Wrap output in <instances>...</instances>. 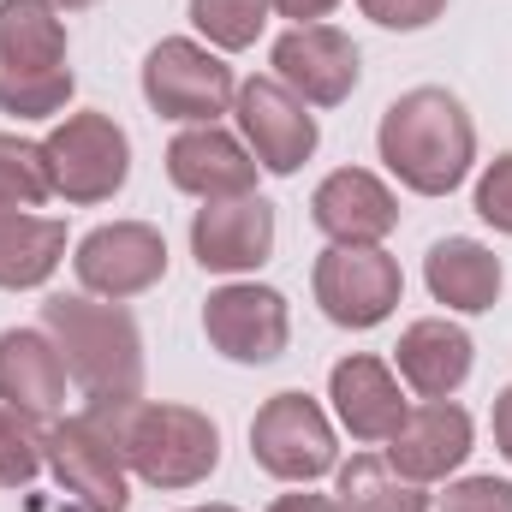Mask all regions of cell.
<instances>
[{"label": "cell", "mask_w": 512, "mask_h": 512, "mask_svg": "<svg viewBox=\"0 0 512 512\" xmlns=\"http://www.w3.org/2000/svg\"><path fill=\"white\" fill-rule=\"evenodd\" d=\"M376 155L411 197H453L477 167V120L453 90L417 84L382 108Z\"/></svg>", "instance_id": "6da1fadb"}, {"label": "cell", "mask_w": 512, "mask_h": 512, "mask_svg": "<svg viewBox=\"0 0 512 512\" xmlns=\"http://www.w3.org/2000/svg\"><path fill=\"white\" fill-rule=\"evenodd\" d=\"M84 405L108 423L114 447L126 453L131 477L149 483V489L179 495V489L209 483L215 465H221V423L209 411H197V405L143 399V393L137 399H84Z\"/></svg>", "instance_id": "7a4b0ae2"}, {"label": "cell", "mask_w": 512, "mask_h": 512, "mask_svg": "<svg viewBox=\"0 0 512 512\" xmlns=\"http://www.w3.org/2000/svg\"><path fill=\"white\" fill-rule=\"evenodd\" d=\"M42 328L66 358V376L84 399H137L143 393V334L126 304L90 292H54Z\"/></svg>", "instance_id": "3957f363"}, {"label": "cell", "mask_w": 512, "mask_h": 512, "mask_svg": "<svg viewBox=\"0 0 512 512\" xmlns=\"http://www.w3.org/2000/svg\"><path fill=\"white\" fill-rule=\"evenodd\" d=\"M251 459L274 483H292V489H310V483L334 477L340 471L334 411L304 387H286V393L262 399L251 417Z\"/></svg>", "instance_id": "277c9868"}, {"label": "cell", "mask_w": 512, "mask_h": 512, "mask_svg": "<svg viewBox=\"0 0 512 512\" xmlns=\"http://www.w3.org/2000/svg\"><path fill=\"white\" fill-rule=\"evenodd\" d=\"M233 96L239 78L227 54H215L197 36H161L143 54V102L173 126H215L221 114H233Z\"/></svg>", "instance_id": "5b68a950"}, {"label": "cell", "mask_w": 512, "mask_h": 512, "mask_svg": "<svg viewBox=\"0 0 512 512\" xmlns=\"http://www.w3.org/2000/svg\"><path fill=\"white\" fill-rule=\"evenodd\" d=\"M48 149V173H54V197L78 203V209H96V203H114L131 179V137L114 114L102 108H78V114H60L54 131L42 137Z\"/></svg>", "instance_id": "8992f818"}, {"label": "cell", "mask_w": 512, "mask_h": 512, "mask_svg": "<svg viewBox=\"0 0 512 512\" xmlns=\"http://www.w3.org/2000/svg\"><path fill=\"white\" fill-rule=\"evenodd\" d=\"M42 453H48V477L84 512H126L131 507V465H126V453L114 447L108 423L90 405L54 417L42 429Z\"/></svg>", "instance_id": "52a82bcc"}, {"label": "cell", "mask_w": 512, "mask_h": 512, "mask_svg": "<svg viewBox=\"0 0 512 512\" xmlns=\"http://www.w3.org/2000/svg\"><path fill=\"white\" fill-rule=\"evenodd\" d=\"M310 292L334 328L370 334L399 310L405 274H399V256H387V245H328L310 268Z\"/></svg>", "instance_id": "ba28073f"}, {"label": "cell", "mask_w": 512, "mask_h": 512, "mask_svg": "<svg viewBox=\"0 0 512 512\" xmlns=\"http://www.w3.org/2000/svg\"><path fill=\"white\" fill-rule=\"evenodd\" d=\"M233 120H239V137L256 155L262 173L274 179H292L316 143H322V126H316V108L298 102L274 72H256V78H239V96H233Z\"/></svg>", "instance_id": "9c48e42d"}, {"label": "cell", "mask_w": 512, "mask_h": 512, "mask_svg": "<svg viewBox=\"0 0 512 512\" xmlns=\"http://www.w3.org/2000/svg\"><path fill=\"white\" fill-rule=\"evenodd\" d=\"M203 334L227 364L262 370L292 346V304L262 280H227L203 298Z\"/></svg>", "instance_id": "30bf717a"}, {"label": "cell", "mask_w": 512, "mask_h": 512, "mask_svg": "<svg viewBox=\"0 0 512 512\" xmlns=\"http://www.w3.org/2000/svg\"><path fill=\"white\" fill-rule=\"evenodd\" d=\"M72 274H78V292H90V298H108V304L143 298L149 286L167 280V239L149 221L90 227L72 245Z\"/></svg>", "instance_id": "8fae6325"}, {"label": "cell", "mask_w": 512, "mask_h": 512, "mask_svg": "<svg viewBox=\"0 0 512 512\" xmlns=\"http://www.w3.org/2000/svg\"><path fill=\"white\" fill-rule=\"evenodd\" d=\"M268 66L310 108L352 102V90L364 78V54H358V42L340 24H292V30H280L274 48H268Z\"/></svg>", "instance_id": "7c38bea8"}, {"label": "cell", "mask_w": 512, "mask_h": 512, "mask_svg": "<svg viewBox=\"0 0 512 512\" xmlns=\"http://www.w3.org/2000/svg\"><path fill=\"white\" fill-rule=\"evenodd\" d=\"M471 447H477V423H471V411H465L459 399H417V405L405 411V423L382 441L387 465H393L399 477L423 483V489L447 483V477L471 459Z\"/></svg>", "instance_id": "4fadbf2b"}, {"label": "cell", "mask_w": 512, "mask_h": 512, "mask_svg": "<svg viewBox=\"0 0 512 512\" xmlns=\"http://www.w3.org/2000/svg\"><path fill=\"white\" fill-rule=\"evenodd\" d=\"M274 203L268 197H215L191 215V256L203 274H227V280H245L256 274L268 256H274Z\"/></svg>", "instance_id": "5bb4252c"}, {"label": "cell", "mask_w": 512, "mask_h": 512, "mask_svg": "<svg viewBox=\"0 0 512 512\" xmlns=\"http://www.w3.org/2000/svg\"><path fill=\"white\" fill-rule=\"evenodd\" d=\"M173 191L197 197V203H215V197H245L256 191V155L245 149L239 131H227L221 120L215 126H179L167 137V155H161Z\"/></svg>", "instance_id": "9a60e30c"}, {"label": "cell", "mask_w": 512, "mask_h": 512, "mask_svg": "<svg viewBox=\"0 0 512 512\" xmlns=\"http://www.w3.org/2000/svg\"><path fill=\"white\" fill-rule=\"evenodd\" d=\"M310 227L328 245H387L399 227V191L370 167H334L310 191Z\"/></svg>", "instance_id": "2e32d148"}, {"label": "cell", "mask_w": 512, "mask_h": 512, "mask_svg": "<svg viewBox=\"0 0 512 512\" xmlns=\"http://www.w3.org/2000/svg\"><path fill=\"white\" fill-rule=\"evenodd\" d=\"M328 405H334V423L352 441H364V447H382L387 435L405 423V411H411L405 382L376 352H352V358H340L328 370Z\"/></svg>", "instance_id": "e0dca14e"}, {"label": "cell", "mask_w": 512, "mask_h": 512, "mask_svg": "<svg viewBox=\"0 0 512 512\" xmlns=\"http://www.w3.org/2000/svg\"><path fill=\"white\" fill-rule=\"evenodd\" d=\"M66 358L48 340V328H6L0 334V405L24 411L36 423L66 417Z\"/></svg>", "instance_id": "ac0fdd59"}, {"label": "cell", "mask_w": 512, "mask_h": 512, "mask_svg": "<svg viewBox=\"0 0 512 512\" xmlns=\"http://www.w3.org/2000/svg\"><path fill=\"white\" fill-rule=\"evenodd\" d=\"M471 364H477V346H471V334L459 322L417 316L411 328H399L393 376L405 382V393H417V399H453L459 387L471 382Z\"/></svg>", "instance_id": "d6986e66"}, {"label": "cell", "mask_w": 512, "mask_h": 512, "mask_svg": "<svg viewBox=\"0 0 512 512\" xmlns=\"http://www.w3.org/2000/svg\"><path fill=\"white\" fill-rule=\"evenodd\" d=\"M423 286L435 304H447L453 316H483L501 304V286H507V268L501 256L489 251L483 239H465V233H447L435 239L423 256Z\"/></svg>", "instance_id": "ffe728a7"}, {"label": "cell", "mask_w": 512, "mask_h": 512, "mask_svg": "<svg viewBox=\"0 0 512 512\" xmlns=\"http://www.w3.org/2000/svg\"><path fill=\"white\" fill-rule=\"evenodd\" d=\"M60 262H66V221L36 209L0 215V292H36L60 274Z\"/></svg>", "instance_id": "44dd1931"}, {"label": "cell", "mask_w": 512, "mask_h": 512, "mask_svg": "<svg viewBox=\"0 0 512 512\" xmlns=\"http://www.w3.org/2000/svg\"><path fill=\"white\" fill-rule=\"evenodd\" d=\"M66 54H72V36L48 0H0V66L48 72V66H66Z\"/></svg>", "instance_id": "7402d4cb"}, {"label": "cell", "mask_w": 512, "mask_h": 512, "mask_svg": "<svg viewBox=\"0 0 512 512\" xmlns=\"http://www.w3.org/2000/svg\"><path fill=\"white\" fill-rule=\"evenodd\" d=\"M334 501H340V512H429L435 507L423 483H411V477H399L387 465V453H352V459H340Z\"/></svg>", "instance_id": "603a6c76"}, {"label": "cell", "mask_w": 512, "mask_h": 512, "mask_svg": "<svg viewBox=\"0 0 512 512\" xmlns=\"http://www.w3.org/2000/svg\"><path fill=\"white\" fill-rule=\"evenodd\" d=\"M268 18H274L268 0H191V30L215 54H245V48H256V36L268 30Z\"/></svg>", "instance_id": "cb8c5ba5"}, {"label": "cell", "mask_w": 512, "mask_h": 512, "mask_svg": "<svg viewBox=\"0 0 512 512\" xmlns=\"http://www.w3.org/2000/svg\"><path fill=\"white\" fill-rule=\"evenodd\" d=\"M48 197H54L48 149L36 137L0 131V209H42Z\"/></svg>", "instance_id": "d4e9b609"}, {"label": "cell", "mask_w": 512, "mask_h": 512, "mask_svg": "<svg viewBox=\"0 0 512 512\" xmlns=\"http://www.w3.org/2000/svg\"><path fill=\"white\" fill-rule=\"evenodd\" d=\"M72 90H78L72 66H48V72L0 66V114H12V120H60Z\"/></svg>", "instance_id": "484cf974"}, {"label": "cell", "mask_w": 512, "mask_h": 512, "mask_svg": "<svg viewBox=\"0 0 512 512\" xmlns=\"http://www.w3.org/2000/svg\"><path fill=\"white\" fill-rule=\"evenodd\" d=\"M42 429H48V423H36V417L0 405V489H30V483L48 471Z\"/></svg>", "instance_id": "4316f807"}, {"label": "cell", "mask_w": 512, "mask_h": 512, "mask_svg": "<svg viewBox=\"0 0 512 512\" xmlns=\"http://www.w3.org/2000/svg\"><path fill=\"white\" fill-rule=\"evenodd\" d=\"M471 209H477V221H483V227H495V233H507V239H512V149H507V155H495V161L477 173Z\"/></svg>", "instance_id": "83f0119b"}, {"label": "cell", "mask_w": 512, "mask_h": 512, "mask_svg": "<svg viewBox=\"0 0 512 512\" xmlns=\"http://www.w3.org/2000/svg\"><path fill=\"white\" fill-rule=\"evenodd\" d=\"M441 512H512V483L507 477H453L447 495H441Z\"/></svg>", "instance_id": "f1b7e54d"}, {"label": "cell", "mask_w": 512, "mask_h": 512, "mask_svg": "<svg viewBox=\"0 0 512 512\" xmlns=\"http://www.w3.org/2000/svg\"><path fill=\"white\" fill-rule=\"evenodd\" d=\"M358 12L382 30H429L447 12V0H358Z\"/></svg>", "instance_id": "f546056e"}, {"label": "cell", "mask_w": 512, "mask_h": 512, "mask_svg": "<svg viewBox=\"0 0 512 512\" xmlns=\"http://www.w3.org/2000/svg\"><path fill=\"white\" fill-rule=\"evenodd\" d=\"M280 18H292V24H328L334 12H340V0H268Z\"/></svg>", "instance_id": "4dcf8cb0"}, {"label": "cell", "mask_w": 512, "mask_h": 512, "mask_svg": "<svg viewBox=\"0 0 512 512\" xmlns=\"http://www.w3.org/2000/svg\"><path fill=\"white\" fill-rule=\"evenodd\" d=\"M268 512H340L334 495H316V489H292V495H274Z\"/></svg>", "instance_id": "1f68e13d"}, {"label": "cell", "mask_w": 512, "mask_h": 512, "mask_svg": "<svg viewBox=\"0 0 512 512\" xmlns=\"http://www.w3.org/2000/svg\"><path fill=\"white\" fill-rule=\"evenodd\" d=\"M489 423H495V447H501V459L512 465V382L495 393V417H489Z\"/></svg>", "instance_id": "d6a6232c"}, {"label": "cell", "mask_w": 512, "mask_h": 512, "mask_svg": "<svg viewBox=\"0 0 512 512\" xmlns=\"http://www.w3.org/2000/svg\"><path fill=\"white\" fill-rule=\"evenodd\" d=\"M48 6H54V12H60V18H66V12H90V6H96V0H48Z\"/></svg>", "instance_id": "836d02e7"}, {"label": "cell", "mask_w": 512, "mask_h": 512, "mask_svg": "<svg viewBox=\"0 0 512 512\" xmlns=\"http://www.w3.org/2000/svg\"><path fill=\"white\" fill-rule=\"evenodd\" d=\"M185 512H239V507H227V501H209V507H185Z\"/></svg>", "instance_id": "e575fe53"}, {"label": "cell", "mask_w": 512, "mask_h": 512, "mask_svg": "<svg viewBox=\"0 0 512 512\" xmlns=\"http://www.w3.org/2000/svg\"><path fill=\"white\" fill-rule=\"evenodd\" d=\"M0 215H6V209H0Z\"/></svg>", "instance_id": "d590c367"}]
</instances>
